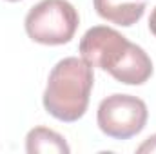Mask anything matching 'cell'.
<instances>
[{"label": "cell", "instance_id": "obj_1", "mask_svg": "<svg viewBox=\"0 0 156 154\" xmlns=\"http://www.w3.org/2000/svg\"><path fill=\"white\" fill-rule=\"evenodd\" d=\"M80 54L91 67L107 71L125 85H142L153 76L149 54L107 26H94L82 37Z\"/></svg>", "mask_w": 156, "mask_h": 154}, {"label": "cell", "instance_id": "obj_2", "mask_svg": "<svg viewBox=\"0 0 156 154\" xmlns=\"http://www.w3.org/2000/svg\"><path fill=\"white\" fill-rule=\"evenodd\" d=\"M94 83L93 67L76 56L60 60L49 73L44 107L60 121H76L85 114Z\"/></svg>", "mask_w": 156, "mask_h": 154}, {"label": "cell", "instance_id": "obj_3", "mask_svg": "<svg viewBox=\"0 0 156 154\" xmlns=\"http://www.w3.org/2000/svg\"><path fill=\"white\" fill-rule=\"evenodd\" d=\"M78 11L67 0H42L26 16L27 37L42 45H64L78 29Z\"/></svg>", "mask_w": 156, "mask_h": 154}, {"label": "cell", "instance_id": "obj_4", "mask_svg": "<svg viewBox=\"0 0 156 154\" xmlns=\"http://www.w3.org/2000/svg\"><path fill=\"white\" fill-rule=\"evenodd\" d=\"M147 118L145 102L133 94H111L104 98L96 113L100 131L113 140H129L140 134Z\"/></svg>", "mask_w": 156, "mask_h": 154}, {"label": "cell", "instance_id": "obj_5", "mask_svg": "<svg viewBox=\"0 0 156 154\" xmlns=\"http://www.w3.org/2000/svg\"><path fill=\"white\" fill-rule=\"evenodd\" d=\"M93 4L104 20L131 27L144 16L147 0H93Z\"/></svg>", "mask_w": 156, "mask_h": 154}, {"label": "cell", "instance_id": "obj_6", "mask_svg": "<svg viewBox=\"0 0 156 154\" xmlns=\"http://www.w3.org/2000/svg\"><path fill=\"white\" fill-rule=\"evenodd\" d=\"M26 151L29 154H69L71 149L58 132L47 127H35L26 136Z\"/></svg>", "mask_w": 156, "mask_h": 154}, {"label": "cell", "instance_id": "obj_7", "mask_svg": "<svg viewBox=\"0 0 156 154\" xmlns=\"http://www.w3.org/2000/svg\"><path fill=\"white\" fill-rule=\"evenodd\" d=\"M136 152H156V134L149 136V138L136 149Z\"/></svg>", "mask_w": 156, "mask_h": 154}, {"label": "cell", "instance_id": "obj_8", "mask_svg": "<svg viewBox=\"0 0 156 154\" xmlns=\"http://www.w3.org/2000/svg\"><path fill=\"white\" fill-rule=\"evenodd\" d=\"M149 29H151V33L156 37V7L153 9V13L149 16Z\"/></svg>", "mask_w": 156, "mask_h": 154}, {"label": "cell", "instance_id": "obj_9", "mask_svg": "<svg viewBox=\"0 0 156 154\" xmlns=\"http://www.w3.org/2000/svg\"><path fill=\"white\" fill-rule=\"evenodd\" d=\"M7 2H18V0H7Z\"/></svg>", "mask_w": 156, "mask_h": 154}]
</instances>
